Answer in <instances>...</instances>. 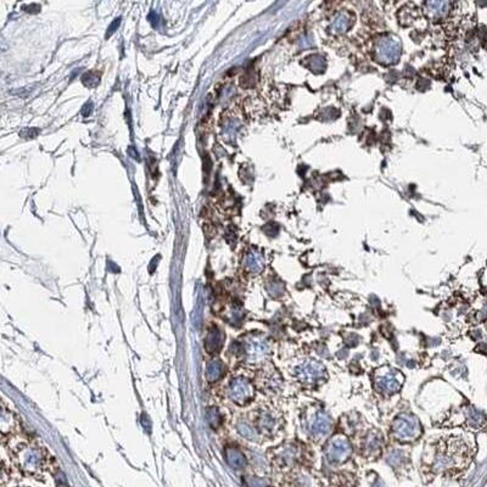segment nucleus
<instances>
[{
  "label": "nucleus",
  "mask_w": 487,
  "mask_h": 487,
  "mask_svg": "<svg viewBox=\"0 0 487 487\" xmlns=\"http://www.w3.org/2000/svg\"><path fill=\"white\" fill-rule=\"evenodd\" d=\"M402 380L403 377H401V374L398 371H389V373L384 374L383 376H380L379 379L376 380V385L382 391L385 392H397L400 391V389L402 388Z\"/></svg>",
  "instance_id": "obj_8"
},
{
  "label": "nucleus",
  "mask_w": 487,
  "mask_h": 487,
  "mask_svg": "<svg viewBox=\"0 0 487 487\" xmlns=\"http://www.w3.org/2000/svg\"><path fill=\"white\" fill-rule=\"evenodd\" d=\"M207 419H208V423L211 424V426L213 427V429L222 423V421H221L222 420V418H221L220 412H218L214 407H212V408H209L207 411Z\"/></svg>",
  "instance_id": "obj_15"
},
{
  "label": "nucleus",
  "mask_w": 487,
  "mask_h": 487,
  "mask_svg": "<svg viewBox=\"0 0 487 487\" xmlns=\"http://www.w3.org/2000/svg\"><path fill=\"white\" fill-rule=\"evenodd\" d=\"M274 424H276V420H274V418L272 417L269 413H263L258 419L259 427H261L262 430H264V431L273 429Z\"/></svg>",
  "instance_id": "obj_13"
},
{
  "label": "nucleus",
  "mask_w": 487,
  "mask_h": 487,
  "mask_svg": "<svg viewBox=\"0 0 487 487\" xmlns=\"http://www.w3.org/2000/svg\"><path fill=\"white\" fill-rule=\"evenodd\" d=\"M237 427H238L239 434H240L241 436H244L245 439L255 440L257 438V432H256V430L253 429L250 424L245 423V421H240V423L237 425Z\"/></svg>",
  "instance_id": "obj_12"
},
{
  "label": "nucleus",
  "mask_w": 487,
  "mask_h": 487,
  "mask_svg": "<svg viewBox=\"0 0 487 487\" xmlns=\"http://www.w3.org/2000/svg\"><path fill=\"white\" fill-rule=\"evenodd\" d=\"M295 374L302 383L314 384L326 377V368L318 362H307L295 369Z\"/></svg>",
  "instance_id": "obj_5"
},
{
  "label": "nucleus",
  "mask_w": 487,
  "mask_h": 487,
  "mask_svg": "<svg viewBox=\"0 0 487 487\" xmlns=\"http://www.w3.org/2000/svg\"><path fill=\"white\" fill-rule=\"evenodd\" d=\"M7 425H9L8 432H11L14 430V427L16 426V420L14 419V415L11 414L10 412L8 411H3L2 414V431L7 427Z\"/></svg>",
  "instance_id": "obj_14"
},
{
  "label": "nucleus",
  "mask_w": 487,
  "mask_h": 487,
  "mask_svg": "<svg viewBox=\"0 0 487 487\" xmlns=\"http://www.w3.org/2000/svg\"><path fill=\"white\" fill-rule=\"evenodd\" d=\"M246 482L249 487H270L263 479H258V477H247Z\"/></svg>",
  "instance_id": "obj_16"
},
{
  "label": "nucleus",
  "mask_w": 487,
  "mask_h": 487,
  "mask_svg": "<svg viewBox=\"0 0 487 487\" xmlns=\"http://www.w3.org/2000/svg\"><path fill=\"white\" fill-rule=\"evenodd\" d=\"M224 371H226V367H224L223 363L218 361V359H212L206 367V380L211 384L217 383L218 380L223 377Z\"/></svg>",
  "instance_id": "obj_10"
},
{
  "label": "nucleus",
  "mask_w": 487,
  "mask_h": 487,
  "mask_svg": "<svg viewBox=\"0 0 487 487\" xmlns=\"http://www.w3.org/2000/svg\"><path fill=\"white\" fill-rule=\"evenodd\" d=\"M351 453H352L351 444L347 440L341 438L332 440L326 450L328 460L330 463H335V464L345 462L351 456Z\"/></svg>",
  "instance_id": "obj_4"
},
{
  "label": "nucleus",
  "mask_w": 487,
  "mask_h": 487,
  "mask_svg": "<svg viewBox=\"0 0 487 487\" xmlns=\"http://www.w3.org/2000/svg\"><path fill=\"white\" fill-rule=\"evenodd\" d=\"M332 429V419L324 412L315 413L313 420L311 423V431L317 436L327 435Z\"/></svg>",
  "instance_id": "obj_9"
},
{
  "label": "nucleus",
  "mask_w": 487,
  "mask_h": 487,
  "mask_svg": "<svg viewBox=\"0 0 487 487\" xmlns=\"http://www.w3.org/2000/svg\"><path fill=\"white\" fill-rule=\"evenodd\" d=\"M20 463L26 470L34 471L42 464V453L37 447H25L19 453Z\"/></svg>",
  "instance_id": "obj_6"
},
{
  "label": "nucleus",
  "mask_w": 487,
  "mask_h": 487,
  "mask_svg": "<svg viewBox=\"0 0 487 487\" xmlns=\"http://www.w3.org/2000/svg\"><path fill=\"white\" fill-rule=\"evenodd\" d=\"M232 347H235L234 353L244 355L246 361L250 363L262 361L269 352L267 341L261 336H247L243 342H234Z\"/></svg>",
  "instance_id": "obj_1"
},
{
  "label": "nucleus",
  "mask_w": 487,
  "mask_h": 487,
  "mask_svg": "<svg viewBox=\"0 0 487 487\" xmlns=\"http://www.w3.org/2000/svg\"><path fill=\"white\" fill-rule=\"evenodd\" d=\"M228 395L233 402L245 404L253 397V388L249 380L243 376H238L229 383Z\"/></svg>",
  "instance_id": "obj_3"
},
{
  "label": "nucleus",
  "mask_w": 487,
  "mask_h": 487,
  "mask_svg": "<svg viewBox=\"0 0 487 487\" xmlns=\"http://www.w3.org/2000/svg\"><path fill=\"white\" fill-rule=\"evenodd\" d=\"M392 432L395 438L401 441H411L420 432V424L414 415L401 414L395 419L392 424Z\"/></svg>",
  "instance_id": "obj_2"
},
{
  "label": "nucleus",
  "mask_w": 487,
  "mask_h": 487,
  "mask_svg": "<svg viewBox=\"0 0 487 487\" xmlns=\"http://www.w3.org/2000/svg\"><path fill=\"white\" fill-rule=\"evenodd\" d=\"M226 459L233 469H243L246 465V458H245L244 453L239 448L233 447V446L226 448Z\"/></svg>",
  "instance_id": "obj_11"
},
{
  "label": "nucleus",
  "mask_w": 487,
  "mask_h": 487,
  "mask_svg": "<svg viewBox=\"0 0 487 487\" xmlns=\"http://www.w3.org/2000/svg\"><path fill=\"white\" fill-rule=\"evenodd\" d=\"M367 445H368L369 450H373V451L376 450V448L380 446V439L377 438L376 435H373V434H371V435L369 436Z\"/></svg>",
  "instance_id": "obj_17"
},
{
  "label": "nucleus",
  "mask_w": 487,
  "mask_h": 487,
  "mask_svg": "<svg viewBox=\"0 0 487 487\" xmlns=\"http://www.w3.org/2000/svg\"><path fill=\"white\" fill-rule=\"evenodd\" d=\"M223 341H224V335L222 333V330L220 328H217L216 326L211 327L207 330V334L205 336V350L206 352L209 353V355H216L217 352H220L221 348L223 346Z\"/></svg>",
  "instance_id": "obj_7"
}]
</instances>
